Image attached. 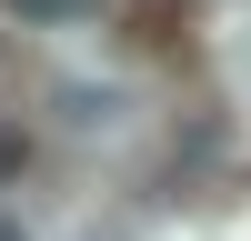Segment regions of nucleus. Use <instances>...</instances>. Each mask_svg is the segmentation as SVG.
<instances>
[{
    "label": "nucleus",
    "instance_id": "f03ea898",
    "mask_svg": "<svg viewBox=\"0 0 251 241\" xmlns=\"http://www.w3.org/2000/svg\"><path fill=\"white\" fill-rule=\"evenodd\" d=\"M20 161H30V141H20V131H10V120H0V181H10V171H20Z\"/></svg>",
    "mask_w": 251,
    "mask_h": 241
},
{
    "label": "nucleus",
    "instance_id": "7ed1b4c3",
    "mask_svg": "<svg viewBox=\"0 0 251 241\" xmlns=\"http://www.w3.org/2000/svg\"><path fill=\"white\" fill-rule=\"evenodd\" d=\"M0 241H30V231H20V221H0Z\"/></svg>",
    "mask_w": 251,
    "mask_h": 241
},
{
    "label": "nucleus",
    "instance_id": "f257e3e1",
    "mask_svg": "<svg viewBox=\"0 0 251 241\" xmlns=\"http://www.w3.org/2000/svg\"><path fill=\"white\" fill-rule=\"evenodd\" d=\"M0 10H20V20H91L100 0H0Z\"/></svg>",
    "mask_w": 251,
    "mask_h": 241
}]
</instances>
